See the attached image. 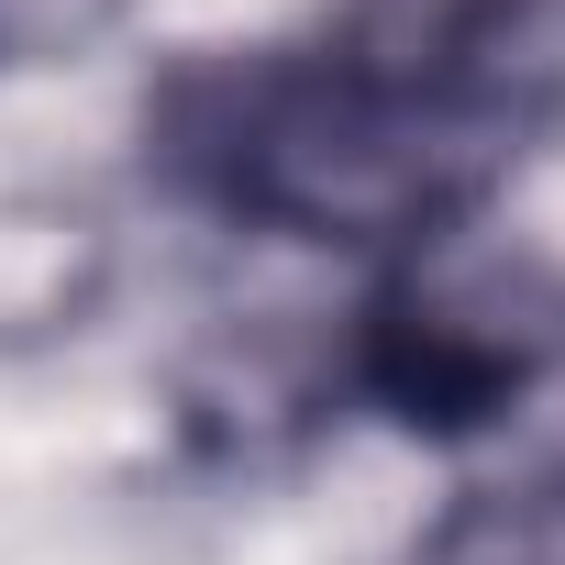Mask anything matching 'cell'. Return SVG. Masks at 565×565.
Returning <instances> with one entry per match:
<instances>
[{"label":"cell","instance_id":"obj_1","mask_svg":"<svg viewBox=\"0 0 565 565\" xmlns=\"http://www.w3.org/2000/svg\"><path fill=\"white\" fill-rule=\"evenodd\" d=\"M565 122V0H322L145 89V178L233 233L433 266Z\"/></svg>","mask_w":565,"mask_h":565},{"label":"cell","instance_id":"obj_2","mask_svg":"<svg viewBox=\"0 0 565 565\" xmlns=\"http://www.w3.org/2000/svg\"><path fill=\"white\" fill-rule=\"evenodd\" d=\"M543 366H554V322L444 289L433 266H388L344 333V399L399 433H488L510 422V399H532Z\"/></svg>","mask_w":565,"mask_h":565},{"label":"cell","instance_id":"obj_3","mask_svg":"<svg viewBox=\"0 0 565 565\" xmlns=\"http://www.w3.org/2000/svg\"><path fill=\"white\" fill-rule=\"evenodd\" d=\"M411 565H565V444L466 477L422 521Z\"/></svg>","mask_w":565,"mask_h":565},{"label":"cell","instance_id":"obj_4","mask_svg":"<svg viewBox=\"0 0 565 565\" xmlns=\"http://www.w3.org/2000/svg\"><path fill=\"white\" fill-rule=\"evenodd\" d=\"M554 344H565V311H554Z\"/></svg>","mask_w":565,"mask_h":565}]
</instances>
